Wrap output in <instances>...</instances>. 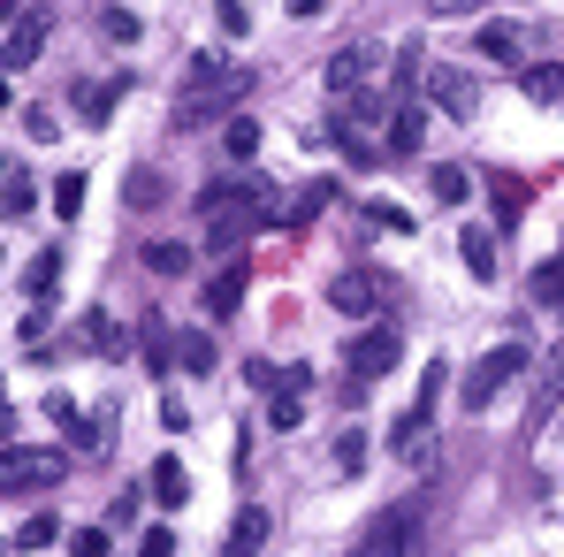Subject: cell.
Wrapping results in <instances>:
<instances>
[{
	"label": "cell",
	"mask_w": 564,
	"mask_h": 557,
	"mask_svg": "<svg viewBox=\"0 0 564 557\" xmlns=\"http://www.w3.org/2000/svg\"><path fill=\"white\" fill-rule=\"evenodd\" d=\"M69 473V451H39V443H0V496H39Z\"/></svg>",
	"instance_id": "obj_1"
},
{
	"label": "cell",
	"mask_w": 564,
	"mask_h": 557,
	"mask_svg": "<svg viewBox=\"0 0 564 557\" xmlns=\"http://www.w3.org/2000/svg\"><path fill=\"white\" fill-rule=\"evenodd\" d=\"M519 374H527V344H496V352H480V360L466 367V413H488Z\"/></svg>",
	"instance_id": "obj_2"
},
{
	"label": "cell",
	"mask_w": 564,
	"mask_h": 557,
	"mask_svg": "<svg viewBox=\"0 0 564 557\" xmlns=\"http://www.w3.org/2000/svg\"><path fill=\"white\" fill-rule=\"evenodd\" d=\"M184 77H191V93H214V99H229V107L252 93V69H245L237 54H221V46H198Z\"/></svg>",
	"instance_id": "obj_3"
},
{
	"label": "cell",
	"mask_w": 564,
	"mask_h": 557,
	"mask_svg": "<svg viewBox=\"0 0 564 557\" xmlns=\"http://www.w3.org/2000/svg\"><path fill=\"white\" fill-rule=\"evenodd\" d=\"M344 360H351V382H381V374L404 360V336H397L389 321H367V329L344 344Z\"/></svg>",
	"instance_id": "obj_4"
},
{
	"label": "cell",
	"mask_w": 564,
	"mask_h": 557,
	"mask_svg": "<svg viewBox=\"0 0 564 557\" xmlns=\"http://www.w3.org/2000/svg\"><path fill=\"white\" fill-rule=\"evenodd\" d=\"M412 535H420V504H389V512H375V527H367L359 557H404V550H412Z\"/></svg>",
	"instance_id": "obj_5"
},
{
	"label": "cell",
	"mask_w": 564,
	"mask_h": 557,
	"mask_svg": "<svg viewBox=\"0 0 564 557\" xmlns=\"http://www.w3.org/2000/svg\"><path fill=\"white\" fill-rule=\"evenodd\" d=\"M305 397H313V367L297 360V367H282L275 389H268V428H297V420H305Z\"/></svg>",
	"instance_id": "obj_6"
},
{
	"label": "cell",
	"mask_w": 564,
	"mask_h": 557,
	"mask_svg": "<svg viewBox=\"0 0 564 557\" xmlns=\"http://www.w3.org/2000/svg\"><path fill=\"white\" fill-rule=\"evenodd\" d=\"M375 69H381V46H344V54L328 62V93H336V99L367 93V85H375Z\"/></svg>",
	"instance_id": "obj_7"
},
{
	"label": "cell",
	"mask_w": 564,
	"mask_h": 557,
	"mask_svg": "<svg viewBox=\"0 0 564 557\" xmlns=\"http://www.w3.org/2000/svg\"><path fill=\"white\" fill-rule=\"evenodd\" d=\"M39 413H46V420H54V428L69 436V451H99V428L85 420V405H77V397H62V389H46V397H39Z\"/></svg>",
	"instance_id": "obj_8"
},
{
	"label": "cell",
	"mask_w": 564,
	"mask_h": 557,
	"mask_svg": "<svg viewBox=\"0 0 564 557\" xmlns=\"http://www.w3.org/2000/svg\"><path fill=\"white\" fill-rule=\"evenodd\" d=\"M268 535H275L268 504H245V512H237V527H229V543H221V557H260V550H268Z\"/></svg>",
	"instance_id": "obj_9"
},
{
	"label": "cell",
	"mask_w": 564,
	"mask_h": 557,
	"mask_svg": "<svg viewBox=\"0 0 564 557\" xmlns=\"http://www.w3.org/2000/svg\"><path fill=\"white\" fill-rule=\"evenodd\" d=\"M381 282H389V276H359V268H351V276L328 282V298H336V313H375V306H381Z\"/></svg>",
	"instance_id": "obj_10"
},
{
	"label": "cell",
	"mask_w": 564,
	"mask_h": 557,
	"mask_svg": "<svg viewBox=\"0 0 564 557\" xmlns=\"http://www.w3.org/2000/svg\"><path fill=\"white\" fill-rule=\"evenodd\" d=\"M39 46H46V15H23V23L8 31V46H0V69H31Z\"/></svg>",
	"instance_id": "obj_11"
},
{
	"label": "cell",
	"mask_w": 564,
	"mask_h": 557,
	"mask_svg": "<svg viewBox=\"0 0 564 557\" xmlns=\"http://www.w3.org/2000/svg\"><path fill=\"white\" fill-rule=\"evenodd\" d=\"M237 306H245V260H237V268H221V276L206 282V321H229Z\"/></svg>",
	"instance_id": "obj_12"
},
{
	"label": "cell",
	"mask_w": 564,
	"mask_h": 557,
	"mask_svg": "<svg viewBox=\"0 0 564 557\" xmlns=\"http://www.w3.org/2000/svg\"><path fill=\"white\" fill-rule=\"evenodd\" d=\"M420 138H427V115L397 99V115H389V153H397V161H412V153H420Z\"/></svg>",
	"instance_id": "obj_13"
},
{
	"label": "cell",
	"mask_w": 564,
	"mask_h": 557,
	"mask_svg": "<svg viewBox=\"0 0 564 557\" xmlns=\"http://www.w3.org/2000/svg\"><path fill=\"white\" fill-rule=\"evenodd\" d=\"M519 39H527V31H519V23H503V15H496V23H480V39H473V46H480V54H488V62H503V69H511V62H519Z\"/></svg>",
	"instance_id": "obj_14"
},
{
	"label": "cell",
	"mask_w": 564,
	"mask_h": 557,
	"mask_svg": "<svg viewBox=\"0 0 564 557\" xmlns=\"http://www.w3.org/2000/svg\"><path fill=\"white\" fill-rule=\"evenodd\" d=\"M427 93L443 99V115H458V122H466L473 107H480V99H473V85L458 77V69H435V77H427Z\"/></svg>",
	"instance_id": "obj_15"
},
{
	"label": "cell",
	"mask_w": 564,
	"mask_h": 557,
	"mask_svg": "<svg viewBox=\"0 0 564 557\" xmlns=\"http://www.w3.org/2000/svg\"><path fill=\"white\" fill-rule=\"evenodd\" d=\"M458 253H466V268H473V276H480V282L496 276V237H488V229H480V222H473L466 237H458Z\"/></svg>",
	"instance_id": "obj_16"
},
{
	"label": "cell",
	"mask_w": 564,
	"mask_h": 557,
	"mask_svg": "<svg viewBox=\"0 0 564 557\" xmlns=\"http://www.w3.org/2000/svg\"><path fill=\"white\" fill-rule=\"evenodd\" d=\"M153 496H161V504H169V512H184L191 481H184V465H176V459H161V465H153Z\"/></svg>",
	"instance_id": "obj_17"
},
{
	"label": "cell",
	"mask_w": 564,
	"mask_h": 557,
	"mask_svg": "<svg viewBox=\"0 0 564 557\" xmlns=\"http://www.w3.org/2000/svg\"><path fill=\"white\" fill-rule=\"evenodd\" d=\"M62 282V253H31V268H23V298H46Z\"/></svg>",
	"instance_id": "obj_18"
},
{
	"label": "cell",
	"mask_w": 564,
	"mask_h": 557,
	"mask_svg": "<svg viewBox=\"0 0 564 557\" xmlns=\"http://www.w3.org/2000/svg\"><path fill=\"white\" fill-rule=\"evenodd\" d=\"M221 146H229V161H252V153H260V122H252V115H229Z\"/></svg>",
	"instance_id": "obj_19"
},
{
	"label": "cell",
	"mask_w": 564,
	"mask_h": 557,
	"mask_svg": "<svg viewBox=\"0 0 564 557\" xmlns=\"http://www.w3.org/2000/svg\"><path fill=\"white\" fill-rule=\"evenodd\" d=\"M427 184H435V199H443V206H466V199H473V169H451V161H443Z\"/></svg>",
	"instance_id": "obj_20"
},
{
	"label": "cell",
	"mask_w": 564,
	"mask_h": 557,
	"mask_svg": "<svg viewBox=\"0 0 564 557\" xmlns=\"http://www.w3.org/2000/svg\"><path fill=\"white\" fill-rule=\"evenodd\" d=\"M145 268H153V276H184V268H191V245H169V237H153V245H145Z\"/></svg>",
	"instance_id": "obj_21"
},
{
	"label": "cell",
	"mask_w": 564,
	"mask_h": 557,
	"mask_svg": "<svg viewBox=\"0 0 564 557\" xmlns=\"http://www.w3.org/2000/svg\"><path fill=\"white\" fill-rule=\"evenodd\" d=\"M54 535H62V519H54V512H31V519L15 527V550H46Z\"/></svg>",
	"instance_id": "obj_22"
},
{
	"label": "cell",
	"mask_w": 564,
	"mask_h": 557,
	"mask_svg": "<svg viewBox=\"0 0 564 557\" xmlns=\"http://www.w3.org/2000/svg\"><path fill=\"white\" fill-rule=\"evenodd\" d=\"M85 352H115V360H122V329H115L107 313H85Z\"/></svg>",
	"instance_id": "obj_23"
},
{
	"label": "cell",
	"mask_w": 564,
	"mask_h": 557,
	"mask_svg": "<svg viewBox=\"0 0 564 557\" xmlns=\"http://www.w3.org/2000/svg\"><path fill=\"white\" fill-rule=\"evenodd\" d=\"M176 344H184V367L191 374H214V336H206V329H184Z\"/></svg>",
	"instance_id": "obj_24"
},
{
	"label": "cell",
	"mask_w": 564,
	"mask_h": 557,
	"mask_svg": "<svg viewBox=\"0 0 564 557\" xmlns=\"http://www.w3.org/2000/svg\"><path fill=\"white\" fill-rule=\"evenodd\" d=\"M527 99H542V107H564V69H527Z\"/></svg>",
	"instance_id": "obj_25"
},
{
	"label": "cell",
	"mask_w": 564,
	"mask_h": 557,
	"mask_svg": "<svg viewBox=\"0 0 564 557\" xmlns=\"http://www.w3.org/2000/svg\"><path fill=\"white\" fill-rule=\"evenodd\" d=\"M534 298H542V306H564V253L534 268Z\"/></svg>",
	"instance_id": "obj_26"
},
{
	"label": "cell",
	"mask_w": 564,
	"mask_h": 557,
	"mask_svg": "<svg viewBox=\"0 0 564 557\" xmlns=\"http://www.w3.org/2000/svg\"><path fill=\"white\" fill-rule=\"evenodd\" d=\"M328 199H336V184H305L297 199H290V229H297V222H313V214H321Z\"/></svg>",
	"instance_id": "obj_27"
},
{
	"label": "cell",
	"mask_w": 564,
	"mask_h": 557,
	"mask_svg": "<svg viewBox=\"0 0 564 557\" xmlns=\"http://www.w3.org/2000/svg\"><path fill=\"white\" fill-rule=\"evenodd\" d=\"M367 222H375V229H389V237H412V229H420V222H412L404 206H389V199H375V206H367Z\"/></svg>",
	"instance_id": "obj_28"
},
{
	"label": "cell",
	"mask_w": 564,
	"mask_h": 557,
	"mask_svg": "<svg viewBox=\"0 0 564 557\" xmlns=\"http://www.w3.org/2000/svg\"><path fill=\"white\" fill-rule=\"evenodd\" d=\"M367 465V428H344L336 436V473H359Z\"/></svg>",
	"instance_id": "obj_29"
},
{
	"label": "cell",
	"mask_w": 564,
	"mask_h": 557,
	"mask_svg": "<svg viewBox=\"0 0 564 557\" xmlns=\"http://www.w3.org/2000/svg\"><path fill=\"white\" fill-rule=\"evenodd\" d=\"M145 360H153V374H169V329H161V313H145Z\"/></svg>",
	"instance_id": "obj_30"
},
{
	"label": "cell",
	"mask_w": 564,
	"mask_h": 557,
	"mask_svg": "<svg viewBox=\"0 0 564 557\" xmlns=\"http://www.w3.org/2000/svg\"><path fill=\"white\" fill-rule=\"evenodd\" d=\"M77 206H85V176H77V169H69V176H62V184H54V214H62V222H69V214H77Z\"/></svg>",
	"instance_id": "obj_31"
},
{
	"label": "cell",
	"mask_w": 564,
	"mask_h": 557,
	"mask_svg": "<svg viewBox=\"0 0 564 557\" xmlns=\"http://www.w3.org/2000/svg\"><path fill=\"white\" fill-rule=\"evenodd\" d=\"M107 85H77V107H85V122H107Z\"/></svg>",
	"instance_id": "obj_32"
},
{
	"label": "cell",
	"mask_w": 564,
	"mask_h": 557,
	"mask_svg": "<svg viewBox=\"0 0 564 557\" xmlns=\"http://www.w3.org/2000/svg\"><path fill=\"white\" fill-rule=\"evenodd\" d=\"M0 206H8V214H31V176H8V184H0Z\"/></svg>",
	"instance_id": "obj_33"
},
{
	"label": "cell",
	"mask_w": 564,
	"mask_h": 557,
	"mask_svg": "<svg viewBox=\"0 0 564 557\" xmlns=\"http://www.w3.org/2000/svg\"><path fill=\"white\" fill-rule=\"evenodd\" d=\"M138 557H176V527H145V543H138Z\"/></svg>",
	"instance_id": "obj_34"
},
{
	"label": "cell",
	"mask_w": 564,
	"mask_h": 557,
	"mask_svg": "<svg viewBox=\"0 0 564 557\" xmlns=\"http://www.w3.org/2000/svg\"><path fill=\"white\" fill-rule=\"evenodd\" d=\"M99 31H107V39H138V15H130V8H107Z\"/></svg>",
	"instance_id": "obj_35"
},
{
	"label": "cell",
	"mask_w": 564,
	"mask_h": 557,
	"mask_svg": "<svg viewBox=\"0 0 564 557\" xmlns=\"http://www.w3.org/2000/svg\"><path fill=\"white\" fill-rule=\"evenodd\" d=\"M214 15H221V31H229V39H245V31H252V23H245V0H214Z\"/></svg>",
	"instance_id": "obj_36"
},
{
	"label": "cell",
	"mask_w": 564,
	"mask_h": 557,
	"mask_svg": "<svg viewBox=\"0 0 564 557\" xmlns=\"http://www.w3.org/2000/svg\"><path fill=\"white\" fill-rule=\"evenodd\" d=\"M69 550H77V557H107V527H77Z\"/></svg>",
	"instance_id": "obj_37"
},
{
	"label": "cell",
	"mask_w": 564,
	"mask_h": 557,
	"mask_svg": "<svg viewBox=\"0 0 564 557\" xmlns=\"http://www.w3.org/2000/svg\"><path fill=\"white\" fill-rule=\"evenodd\" d=\"M130 199H138V206H153V199H161V176H153V169H138V176H130Z\"/></svg>",
	"instance_id": "obj_38"
},
{
	"label": "cell",
	"mask_w": 564,
	"mask_h": 557,
	"mask_svg": "<svg viewBox=\"0 0 564 557\" xmlns=\"http://www.w3.org/2000/svg\"><path fill=\"white\" fill-rule=\"evenodd\" d=\"M290 15H321V0H290Z\"/></svg>",
	"instance_id": "obj_39"
},
{
	"label": "cell",
	"mask_w": 564,
	"mask_h": 557,
	"mask_svg": "<svg viewBox=\"0 0 564 557\" xmlns=\"http://www.w3.org/2000/svg\"><path fill=\"white\" fill-rule=\"evenodd\" d=\"M550 382H557V389H564V352H557V367H550Z\"/></svg>",
	"instance_id": "obj_40"
},
{
	"label": "cell",
	"mask_w": 564,
	"mask_h": 557,
	"mask_svg": "<svg viewBox=\"0 0 564 557\" xmlns=\"http://www.w3.org/2000/svg\"><path fill=\"white\" fill-rule=\"evenodd\" d=\"M443 8H488V0H443Z\"/></svg>",
	"instance_id": "obj_41"
},
{
	"label": "cell",
	"mask_w": 564,
	"mask_h": 557,
	"mask_svg": "<svg viewBox=\"0 0 564 557\" xmlns=\"http://www.w3.org/2000/svg\"><path fill=\"white\" fill-rule=\"evenodd\" d=\"M0 443H8V405H0Z\"/></svg>",
	"instance_id": "obj_42"
},
{
	"label": "cell",
	"mask_w": 564,
	"mask_h": 557,
	"mask_svg": "<svg viewBox=\"0 0 564 557\" xmlns=\"http://www.w3.org/2000/svg\"><path fill=\"white\" fill-rule=\"evenodd\" d=\"M0 176H8V153H0Z\"/></svg>",
	"instance_id": "obj_43"
},
{
	"label": "cell",
	"mask_w": 564,
	"mask_h": 557,
	"mask_svg": "<svg viewBox=\"0 0 564 557\" xmlns=\"http://www.w3.org/2000/svg\"><path fill=\"white\" fill-rule=\"evenodd\" d=\"M0 557H8V543H0Z\"/></svg>",
	"instance_id": "obj_44"
},
{
	"label": "cell",
	"mask_w": 564,
	"mask_h": 557,
	"mask_svg": "<svg viewBox=\"0 0 564 557\" xmlns=\"http://www.w3.org/2000/svg\"><path fill=\"white\" fill-rule=\"evenodd\" d=\"M351 557H359V550H351Z\"/></svg>",
	"instance_id": "obj_45"
}]
</instances>
